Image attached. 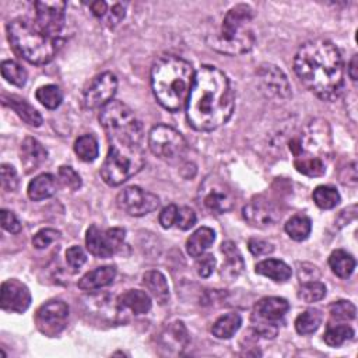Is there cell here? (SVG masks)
<instances>
[{"instance_id": "bcb514c9", "label": "cell", "mask_w": 358, "mask_h": 358, "mask_svg": "<svg viewBox=\"0 0 358 358\" xmlns=\"http://www.w3.org/2000/svg\"><path fill=\"white\" fill-rule=\"evenodd\" d=\"M66 262L71 268L78 270L87 262V256L80 246L74 245L66 250Z\"/></svg>"}, {"instance_id": "b9f144b4", "label": "cell", "mask_w": 358, "mask_h": 358, "mask_svg": "<svg viewBox=\"0 0 358 358\" xmlns=\"http://www.w3.org/2000/svg\"><path fill=\"white\" fill-rule=\"evenodd\" d=\"M0 178H1V187L6 192H14L18 187V175L14 166L8 164H1Z\"/></svg>"}, {"instance_id": "2e32d148", "label": "cell", "mask_w": 358, "mask_h": 358, "mask_svg": "<svg viewBox=\"0 0 358 358\" xmlns=\"http://www.w3.org/2000/svg\"><path fill=\"white\" fill-rule=\"evenodd\" d=\"M256 74L259 85L267 96L281 101L291 98L292 92L289 81L280 67L271 63H263L259 66Z\"/></svg>"}, {"instance_id": "d590c367", "label": "cell", "mask_w": 358, "mask_h": 358, "mask_svg": "<svg viewBox=\"0 0 358 358\" xmlns=\"http://www.w3.org/2000/svg\"><path fill=\"white\" fill-rule=\"evenodd\" d=\"M36 99L48 109H56L63 101L62 90L55 84H46L36 90Z\"/></svg>"}, {"instance_id": "f907efd6", "label": "cell", "mask_w": 358, "mask_h": 358, "mask_svg": "<svg viewBox=\"0 0 358 358\" xmlns=\"http://www.w3.org/2000/svg\"><path fill=\"white\" fill-rule=\"evenodd\" d=\"M178 217V207L175 204H168L159 213V224L162 228H171L176 222Z\"/></svg>"}, {"instance_id": "f35d334b", "label": "cell", "mask_w": 358, "mask_h": 358, "mask_svg": "<svg viewBox=\"0 0 358 358\" xmlns=\"http://www.w3.org/2000/svg\"><path fill=\"white\" fill-rule=\"evenodd\" d=\"M326 296V285L320 281L302 282L298 289V298L306 303L317 302Z\"/></svg>"}, {"instance_id": "83f0119b", "label": "cell", "mask_w": 358, "mask_h": 358, "mask_svg": "<svg viewBox=\"0 0 358 358\" xmlns=\"http://www.w3.org/2000/svg\"><path fill=\"white\" fill-rule=\"evenodd\" d=\"M214 241L215 232L208 227H201L187 238L186 250L192 257H199L214 243Z\"/></svg>"}, {"instance_id": "7c38bea8", "label": "cell", "mask_w": 358, "mask_h": 358, "mask_svg": "<svg viewBox=\"0 0 358 358\" xmlns=\"http://www.w3.org/2000/svg\"><path fill=\"white\" fill-rule=\"evenodd\" d=\"M126 231L123 228H108L101 229L96 225H91L87 229L85 245L88 252L101 259L112 257L123 246Z\"/></svg>"}, {"instance_id": "ab89813d", "label": "cell", "mask_w": 358, "mask_h": 358, "mask_svg": "<svg viewBox=\"0 0 358 358\" xmlns=\"http://www.w3.org/2000/svg\"><path fill=\"white\" fill-rule=\"evenodd\" d=\"M329 313L336 320H352L355 317L357 309L352 302L341 299V301L333 302L329 306Z\"/></svg>"}, {"instance_id": "db71d44e", "label": "cell", "mask_w": 358, "mask_h": 358, "mask_svg": "<svg viewBox=\"0 0 358 358\" xmlns=\"http://www.w3.org/2000/svg\"><path fill=\"white\" fill-rule=\"evenodd\" d=\"M347 73H348V76H350V78H351L352 81H357V77H358V74H357V55H354V56L351 57V60H350V63H348Z\"/></svg>"}, {"instance_id": "e575fe53", "label": "cell", "mask_w": 358, "mask_h": 358, "mask_svg": "<svg viewBox=\"0 0 358 358\" xmlns=\"http://www.w3.org/2000/svg\"><path fill=\"white\" fill-rule=\"evenodd\" d=\"M312 199L315 204L322 210H330L334 208L340 203V193L336 187L329 185H320L317 186L313 193Z\"/></svg>"}, {"instance_id": "cb8c5ba5", "label": "cell", "mask_w": 358, "mask_h": 358, "mask_svg": "<svg viewBox=\"0 0 358 358\" xmlns=\"http://www.w3.org/2000/svg\"><path fill=\"white\" fill-rule=\"evenodd\" d=\"M117 308L127 309L134 315H144L151 309V298L145 291L129 289L119 295Z\"/></svg>"}, {"instance_id": "836d02e7", "label": "cell", "mask_w": 358, "mask_h": 358, "mask_svg": "<svg viewBox=\"0 0 358 358\" xmlns=\"http://www.w3.org/2000/svg\"><path fill=\"white\" fill-rule=\"evenodd\" d=\"M74 151L81 161L92 162L99 154L98 141L92 134H83L74 143Z\"/></svg>"}, {"instance_id": "ba28073f", "label": "cell", "mask_w": 358, "mask_h": 358, "mask_svg": "<svg viewBox=\"0 0 358 358\" xmlns=\"http://www.w3.org/2000/svg\"><path fill=\"white\" fill-rule=\"evenodd\" d=\"M99 122L109 141L141 144L143 126L134 112L120 101H110L101 108Z\"/></svg>"}, {"instance_id": "1f68e13d", "label": "cell", "mask_w": 358, "mask_h": 358, "mask_svg": "<svg viewBox=\"0 0 358 358\" xmlns=\"http://www.w3.org/2000/svg\"><path fill=\"white\" fill-rule=\"evenodd\" d=\"M322 319H323V315L319 309H315V308L306 309L301 315H298V317L295 319V330L302 336L312 334L319 329Z\"/></svg>"}, {"instance_id": "6da1fadb", "label": "cell", "mask_w": 358, "mask_h": 358, "mask_svg": "<svg viewBox=\"0 0 358 358\" xmlns=\"http://www.w3.org/2000/svg\"><path fill=\"white\" fill-rule=\"evenodd\" d=\"M234 108L235 94L227 74L214 66H201L186 102L189 124L199 131L215 130L229 120Z\"/></svg>"}, {"instance_id": "8992f818", "label": "cell", "mask_w": 358, "mask_h": 358, "mask_svg": "<svg viewBox=\"0 0 358 358\" xmlns=\"http://www.w3.org/2000/svg\"><path fill=\"white\" fill-rule=\"evenodd\" d=\"M145 164L141 144L126 141H109L108 155L101 166V176L109 186H119L137 172Z\"/></svg>"}, {"instance_id": "ee69618b", "label": "cell", "mask_w": 358, "mask_h": 358, "mask_svg": "<svg viewBox=\"0 0 358 358\" xmlns=\"http://www.w3.org/2000/svg\"><path fill=\"white\" fill-rule=\"evenodd\" d=\"M196 220H197L196 213L190 207L185 206V207L178 208V217H176V222L175 224L182 231H186V229H190L196 224Z\"/></svg>"}, {"instance_id": "816d5d0a", "label": "cell", "mask_w": 358, "mask_h": 358, "mask_svg": "<svg viewBox=\"0 0 358 358\" xmlns=\"http://www.w3.org/2000/svg\"><path fill=\"white\" fill-rule=\"evenodd\" d=\"M319 277H320V273H319L317 267L313 266V264L303 263L298 268V278H299L301 284L302 282H309V281H316V280H319Z\"/></svg>"}, {"instance_id": "484cf974", "label": "cell", "mask_w": 358, "mask_h": 358, "mask_svg": "<svg viewBox=\"0 0 358 358\" xmlns=\"http://www.w3.org/2000/svg\"><path fill=\"white\" fill-rule=\"evenodd\" d=\"M255 271L260 275L268 277L275 282H285L292 274L291 267L285 262L278 259H266L259 262L255 267Z\"/></svg>"}, {"instance_id": "5bb4252c", "label": "cell", "mask_w": 358, "mask_h": 358, "mask_svg": "<svg viewBox=\"0 0 358 358\" xmlns=\"http://www.w3.org/2000/svg\"><path fill=\"white\" fill-rule=\"evenodd\" d=\"M116 203L120 210L126 211L134 217H143L159 206V199L157 194L147 192L138 186L124 187L116 197Z\"/></svg>"}, {"instance_id": "44dd1931", "label": "cell", "mask_w": 358, "mask_h": 358, "mask_svg": "<svg viewBox=\"0 0 358 358\" xmlns=\"http://www.w3.org/2000/svg\"><path fill=\"white\" fill-rule=\"evenodd\" d=\"M21 164L25 168V172H32L38 169L48 158L46 148L34 137H25L20 147Z\"/></svg>"}, {"instance_id": "74e56055", "label": "cell", "mask_w": 358, "mask_h": 358, "mask_svg": "<svg viewBox=\"0 0 358 358\" xmlns=\"http://www.w3.org/2000/svg\"><path fill=\"white\" fill-rule=\"evenodd\" d=\"M354 336V330L347 324H337V326H327L323 340L330 347H338L344 344L347 340H351Z\"/></svg>"}, {"instance_id": "30bf717a", "label": "cell", "mask_w": 358, "mask_h": 358, "mask_svg": "<svg viewBox=\"0 0 358 358\" xmlns=\"http://www.w3.org/2000/svg\"><path fill=\"white\" fill-rule=\"evenodd\" d=\"M289 309L287 299L280 296L262 298L253 308L252 319L256 322V333L273 338L275 337L278 327L277 322L285 316Z\"/></svg>"}, {"instance_id": "681fc988", "label": "cell", "mask_w": 358, "mask_h": 358, "mask_svg": "<svg viewBox=\"0 0 358 358\" xmlns=\"http://www.w3.org/2000/svg\"><path fill=\"white\" fill-rule=\"evenodd\" d=\"M124 11H126V10H124V6H123L122 3H115V4L110 7V10L108 11L106 17L103 18L105 24H106L108 27H110V28L116 27V25L124 18V14H126Z\"/></svg>"}, {"instance_id": "8fae6325", "label": "cell", "mask_w": 358, "mask_h": 358, "mask_svg": "<svg viewBox=\"0 0 358 358\" xmlns=\"http://www.w3.org/2000/svg\"><path fill=\"white\" fill-rule=\"evenodd\" d=\"M199 203L211 214H224L232 210L235 196L222 179L210 175L199 187Z\"/></svg>"}, {"instance_id": "9a60e30c", "label": "cell", "mask_w": 358, "mask_h": 358, "mask_svg": "<svg viewBox=\"0 0 358 358\" xmlns=\"http://www.w3.org/2000/svg\"><path fill=\"white\" fill-rule=\"evenodd\" d=\"M67 319L69 306L59 299L48 301L36 310L35 315V323L38 330L48 337L59 334L66 327Z\"/></svg>"}, {"instance_id": "3957f363", "label": "cell", "mask_w": 358, "mask_h": 358, "mask_svg": "<svg viewBox=\"0 0 358 358\" xmlns=\"http://www.w3.org/2000/svg\"><path fill=\"white\" fill-rule=\"evenodd\" d=\"M194 73L190 62L183 57L159 56L151 67V87L158 103L169 112L186 108Z\"/></svg>"}, {"instance_id": "ffe728a7", "label": "cell", "mask_w": 358, "mask_h": 358, "mask_svg": "<svg viewBox=\"0 0 358 358\" xmlns=\"http://www.w3.org/2000/svg\"><path fill=\"white\" fill-rule=\"evenodd\" d=\"M221 253L224 255V263L221 266L220 275L225 281L236 280L245 268V262L239 249L232 241H225L221 245Z\"/></svg>"}, {"instance_id": "9c48e42d", "label": "cell", "mask_w": 358, "mask_h": 358, "mask_svg": "<svg viewBox=\"0 0 358 358\" xmlns=\"http://www.w3.org/2000/svg\"><path fill=\"white\" fill-rule=\"evenodd\" d=\"M148 147L154 155L166 162L180 161L187 151L185 137L166 124H157L150 130Z\"/></svg>"}, {"instance_id": "f546056e", "label": "cell", "mask_w": 358, "mask_h": 358, "mask_svg": "<svg viewBox=\"0 0 358 358\" xmlns=\"http://www.w3.org/2000/svg\"><path fill=\"white\" fill-rule=\"evenodd\" d=\"M331 271L340 278H348L355 268V259L344 249H336L329 257Z\"/></svg>"}, {"instance_id": "4316f807", "label": "cell", "mask_w": 358, "mask_h": 358, "mask_svg": "<svg viewBox=\"0 0 358 358\" xmlns=\"http://www.w3.org/2000/svg\"><path fill=\"white\" fill-rule=\"evenodd\" d=\"M161 343L168 350H175L180 352V350L186 348L189 344V334L182 322L171 323L161 334Z\"/></svg>"}, {"instance_id": "7402d4cb", "label": "cell", "mask_w": 358, "mask_h": 358, "mask_svg": "<svg viewBox=\"0 0 358 358\" xmlns=\"http://www.w3.org/2000/svg\"><path fill=\"white\" fill-rule=\"evenodd\" d=\"M116 277V267L115 266H102L96 267L88 273H85L78 280V288L83 291H94L102 287H106L113 282Z\"/></svg>"}, {"instance_id": "4dcf8cb0", "label": "cell", "mask_w": 358, "mask_h": 358, "mask_svg": "<svg viewBox=\"0 0 358 358\" xmlns=\"http://www.w3.org/2000/svg\"><path fill=\"white\" fill-rule=\"evenodd\" d=\"M241 324H242L241 315L236 312H229L214 322L211 327V333L217 338H231L239 330Z\"/></svg>"}, {"instance_id": "4fadbf2b", "label": "cell", "mask_w": 358, "mask_h": 358, "mask_svg": "<svg viewBox=\"0 0 358 358\" xmlns=\"http://www.w3.org/2000/svg\"><path fill=\"white\" fill-rule=\"evenodd\" d=\"M35 25L48 36L60 41V34L66 22L64 1H35Z\"/></svg>"}, {"instance_id": "e0dca14e", "label": "cell", "mask_w": 358, "mask_h": 358, "mask_svg": "<svg viewBox=\"0 0 358 358\" xmlns=\"http://www.w3.org/2000/svg\"><path fill=\"white\" fill-rule=\"evenodd\" d=\"M117 90V78L113 73L105 71L96 76L88 88L84 91L83 102L84 106L88 109H96L105 106Z\"/></svg>"}, {"instance_id": "7a4b0ae2", "label": "cell", "mask_w": 358, "mask_h": 358, "mask_svg": "<svg viewBox=\"0 0 358 358\" xmlns=\"http://www.w3.org/2000/svg\"><path fill=\"white\" fill-rule=\"evenodd\" d=\"M302 85L322 101L337 99L344 88V63L338 48L327 39L303 42L294 57Z\"/></svg>"}, {"instance_id": "7dc6e473", "label": "cell", "mask_w": 358, "mask_h": 358, "mask_svg": "<svg viewBox=\"0 0 358 358\" xmlns=\"http://www.w3.org/2000/svg\"><path fill=\"white\" fill-rule=\"evenodd\" d=\"M248 248L250 250L252 255L255 256H263V255H268L274 250V246L264 241V239H260V238H250L248 241Z\"/></svg>"}, {"instance_id": "5b68a950", "label": "cell", "mask_w": 358, "mask_h": 358, "mask_svg": "<svg viewBox=\"0 0 358 358\" xmlns=\"http://www.w3.org/2000/svg\"><path fill=\"white\" fill-rule=\"evenodd\" d=\"M7 35L14 50L32 64H46L57 53L59 42L43 34L35 22L15 18L7 24Z\"/></svg>"}, {"instance_id": "603a6c76", "label": "cell", "mask_w": 358, "mask_h": 358, "mask_svg": "<svg viewBox=\"0 0 358 358\" xmlns=\"http://www.w3.org/2000/svg\"><path fill=\"white\" fill-rule=\"evenodd\" d=\"M1 102H3V105L11 108L29 126L39 127L42 124L41 113L32 105H29L24 98H21L18 95L3 94L1 95Z\"/></svg>"}, {"instance_id": "277c9868", "label": "cell", "mask_w": 358, "mask_h": 358, "mask_svg": "<svg viewBox=\"0 0 358 358\" xmlns=\"http://www.w3.org/2000/svg\"><path fill=\"white\" fill-rule=\"evenodd\" d=\"M252 20L253 10L250 6L241 3L231 7L227 11L220 29L207 35L206 41L208 46L229 56L248 53L256 42L253 29L250 28Z\"/></svg>"}, {"instance_id": "f1b7e54d", "label": "cell", "mask_w": 358, "mask_h": 358, "mask_svg": "<svg viewBox=\"0 0 358 358\" xmlns=\"http://www.w3.org/2000/svg\"><path fill=\"white\" fill-rule=\"evenodd\" d=\"M143 284L148 292L159 302L165 303L169 299V287L165 275L158 270L145 271L143 275Z\"/></svg>"}, {"instance_id": "d4e9b609", "label": "cell", "mask_w": 358, "mask_h": 358, "mask_svg": "<svg viewBox=\"0 0 358 358\" xmlns=\"http://www.w3.org/2000/svg\"><path fill=\"white\" fill-rule=\"evenodd\" d=\"M57 190V180L52 173H41L35 176L27 189L28 197L34 201L52 197Z\"/></svg>"}, {"instance_id": "60d3db41", "label": "cell", "mask_w": 358, "mask_h": 358, "mask_svg": "<svg viewBox=\"0 0 358 358\" xmlns=\"http://www.w3.org/2000/svg\"><path fill=\"white\" fill-rule=\"evenodd\" d=\"M60 238V232L53 229V228H43L41 231H38L34 238H32V245L36 249H45L48 248L50 243L56 242Z\"/></svg>"}, {"instance_id": "8d00e7d4", "label": "cell", "mask_w": 358, "mask_h": 358, "mask_svg": "<svg viewBox=\"0 0 358 358\" xmlns=\"http://www.w3.org/2000/svg\"><path fill=\"white\" fill-rule=\"evenodd\" d=\"M1 76L6 78V81L17 87H24L28 78L25 69L15 60H4L1 63Z\"/></svg>"}, {"instance_id": "d6a6232c", "label": "cell", "mask_w": 358, "mask_h": 358, "mask_svg": "<svg viewBox=\"0 0 358 358\" xmlns=\"http://www.w3.org/2000/svg\"><path fill=\"white\" fill-rule=\"evenodd\" d=\"M285 232L288 234V236L296 242H302L305 241L312 231V222L306 215H294L291 217L285 225H284Z\"/></svg>"}, {"instance_id": "7bdbcfd3", "label": "cell", "mask_w": 358, "mask_h": 358, "mask_svg": "<svg viewBox=\"0 0 358 358\" xmlns=\"http://www.w3.org/2000/svg\"><path fill=\"white\" fill-rule=\"evenodd\" d=\"M59 179L64 186L70 190H78L81 187V178L71 166H60L59 168Z\"/></svg>"}, {"instance_id": "f5cc1de1", "label": "cell", "mask_w": 358, "mask_h": 358, "mask_svg": "<svg viewBox=\"0 0 358 358\" xmlns=\"http://www.w3.org/2000/svg\"><path fill=\"white\" fill-rule=\"evenodd\" d=\"M90 8H91L92 14L98 18H105L106 14H108V4L105 1H101V0L91 3Z\"/></svg>"}, {"instance_id": "f6af8a7d", "label": "cell", "mask_w": 358, "mask_h": 358, "mask_svg": "<svg viewBox=\"0 0 358 358\" xmlns=\"http://www.w3.org/2000/svg\"><path fill=\"white\" fill-rule=\"evenodd\" d=\"M215 267V259L213 255L210 253H203L197 257L196 260V270H197V274L203 278H207L211 275L213 270Z\"/></svg>"}, {"instance_id": "c3c4849f", "label": "cell", "mask_w": 358, "mask_h": 358, "mask_svg": "<svg viewBox=\"0 0 358 358\" xmlns=\"http://www.w3.org/2000/svg\"><path fill=\"white\" fill-rule=\"evenodd\" d=\"M1 227L10 234H18L21 231V224L15 214L6 208L1 210Z\"/></svg>"}, {"instance_id": "d6986e66", "label": "cell", "mask_w": 358, "mask_h": 358, "mask_svg": "<svg viewBox=\"0 0 358 358\" xmlns=\"http://www.w3.org/2000/svg\"><path fill=\"white\" fill-rule=\"evenodd\" d=\"M1 309L13 313H22L31 305V292L25 284L17 278L7 280L1 284Z\"/></svg>"}, {"instance_id": "ac0fdd59", "label": "cell", "mask_w": 358, "mask_h": 358, "mask_svg": "<svg viewBox=\"0 0 358 358\" xmlns=\"http://www.w3.org/2000/svg\"><path fill=\"white\" fill-rule=\"evenodd\" d=\"M242 215L246 222L256 228L271 227L281 218L278 207L264 196H256L248 204H245L242 208Z\"/></svg>"}, {"instance_id": "52a82bcc", "label": "cell", "mask_w": 358, "mask_h": 358, "mask_svg": "<svg viewBox=\"0 0 358 358\" xmlns=\"http://www.w3.org/2000/svg\"><path fill=\"white\" fill-rule=\"evenodd\" d=\"M294 161H316L327 165L333 152L331 130L324 119H313L305 124L299 137L289 143Z\"/></svg>"}]
</instances>
